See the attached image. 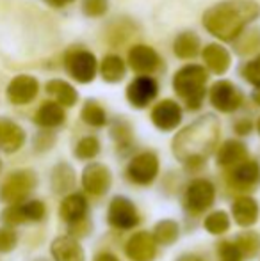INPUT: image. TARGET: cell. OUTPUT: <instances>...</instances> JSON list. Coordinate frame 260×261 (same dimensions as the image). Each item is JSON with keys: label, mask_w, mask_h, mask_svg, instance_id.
I'll return each instance as SVG.
<instances>
[{"label": "cell", "mask_w": 260, "mask_h": 261, "mask_svg": "<svg viewBox=\"0 0 260 261\" xmlns=\"http://www.w3.org/2000/svg\"><path fill=\"white\" fill-rule=\"evenodd\" d=\"M219 139V124L216 117L205 116L182 130L173 141V153L187 165H201L214 151Z\"/></svg>", "instance_id": "6da1fadb"}, {"label": "cell", "mask_w": 260, "mask_h": 261, "mask_svg": "<svg viewBox=\"0 0 260 261\" xmlns=\"http://www.w3.org/2000/svg\"><path fill=\"white\" fill-rule=\"evenodd\" d=\"M257 16L258 7L253 2L237 0V2H223L210 7L205 13L203 23L214 38L223 41H233L241 34L244 25Z\"/></svg>", "instance_id": "7a4b0ae2"}, {"label": "cell", "mask_w": 260, "mask_h": 261, "mask_svg": "<svg viewBox=\"0 0 260 261\" xmlns=\"http://www.w3.org/2000/svg\"><path fill=\"white\" fill-rule=\"evenodd\" d=\"M205 82H207V71L198 64L184 66L175 75L173 87L180 98H184L189 109H200L205 96Z\"/></svg>", "instance_id": "3957f363"}, {"label": "cell", "mask_w": 260, "mask_h": 261, "mask_svg": "<svg viewBox=\"0 0 260 261\" xmlns=\"http://www.w3.org/2000/svg\"><path fill=\"white\" fill-rule=\"evenodd\" d=\"M36 187V176L32 171H18L13 172L9 178L4 181L0 189V199L4 203H9L11 206L20 204L25 201V197L31 194V190Z\"/></svg>", "instance_id": "277c9868"}, {"label": "cell", "mask_w": 260, "mask_h": 261, "mask_svg": "<svg viewBox=\"0 0 260 261\" xmlns=\"http://www.w3.org/2000/svg\"><path fill=\"white\" fill-rule=\"evenodd\" d=\"M127 174L135 185H150L159 174V158L152 151L139 153L137 156L130 160L129 167H127Z\"/></svg>", "instance_id": "5b68a950"}, {"label": "cell", "mask_w": 260, "mask_h": 261, "mask_svg": "<svg viewBox=\"0 0 260 261\" xmlns=\"http://www.w3.org/2000/svg\"><path fill=\"white\" fill-rule=\"evenodd\" d=\"M66 69L80 84H87L97 75V59L87 50H75L66 55Z\"/></svg>", "instance_id": "8992f818"}, {"label": "cell", "mask_w": 260, "mask_h": 261, "mask_svg": "<svg viewBox=\"0 0 260 261\" xmlns=\"http://www.w3.org/2000/svg\"><path fill=\"white\" fill-rule=\"evenodd\" d=\"M109 224L118 229H132L139 224V213L129 197L116 196L107 210Z\"/></svg>", "instance_id": "52a82bcc"}, {"label": "cell", "mask_w": 260, "mask_h": 261, "mask_svg": "<svg viewBox=\"0 0 260 261\" xmlns=\"http://www.w3.org/2000/svg\"><path fill=\"white\" fill-rule=\"evenodd\" d=\"M214 199L216 189L208 179L198 178L195 181H191V185L185 190V206L195 213H201L208 210L214 204Z\"/></svg>", "instance_id": "ba28073f"}, {"label": "cell", "mask_w": 260, "mask_h": 261, "mask_svg": "<svg viewBox=\"0 0 260 261\" xmlns=\"http://www.w3.org/2000/svg\"><path fill=\"white\" fill-rule=\"evenodd\" d=\"M112 176L105 165L89 164L82 172V187L91 196H102L111 189Z\"/></svg>", "instance_id": "9c48e42d"}, {"label": "cell", "mask_w": 260, "mask_h": 261, "mask_svg": "<svg viewBox=\"0 0 260 261\" xmlns=\"http://www.w3.org/2000/svg\"><path fill=\"white\" fill-rule=\"evenodd\" d=\"M157 93H159V86L157 82L148 75H141L127 87V98H129L130 105L143 109L148 103L155 100Z\"/></svg>", "instance_id": "30bf717a"}, {"label": "cell", "mask_w": 260, "mask_h": 261, "mask_svg": "<svg viewBox=\"0 0 260 261\" xmlns=\"http://www.w3.org/2000/svg\"><path fill=\"white\" fill-rule=\"evenodd\" d=\"M243 101L241 93L230 82H218L210 89V103L221 112H233Z\"/></svg>", "instance_id": "8fae6325"}, {"label": "cell", "mask_w": 260, "mask_h": 261, "mask_svg": "<svg viewBox=\"0 0 260 261\" xmlns=\"http://www.w3.org/2000/svg\"><path fill=\"white\" fill-rule=\"evenodd\" d=\"M152 121L159 130L171 132L180 124L182 121V109L178 107L177 101L164 100L155 109L152 110Z\"/></svg>", "instance_id": "7c38bea8"}, {"label": "cell", "mask_w": 260, "mask_h": 261, "mask_svg": "<svg viewBox=\"0 0 260 261\" xmlns=\"http://www.w3.org/2000/svg\"><path fill=\"white\" fill-rule=\"evenodd\" d=\"M125 251L132 261H153L157 254V242L153 234L141 231L130 238Z\"/></svg>", "instance_id": "4fadbf2b"}, {"label": "cell", "mask_w": 260, "mask_h": 261, "mask_svg": "<svg viewBox=\"0 0 260 261\" xmlns=\"http://www.w3.org/2000/svg\"><path fill=\"white\" fill-rule=\"evenodd\" d=\"M38 87V80L34 76L20 75L11 80L9 87H7V96L14 105H25L36 98Z\"/></svg>", "instance_id": "5bb4252c"}, {"label": "cell", "mask_w": 260, "mask_h": 261, "mask_svg": "<svg viewBox=\"0 0 260 261\" xmlns=\"http://www.w3.org/2000/svg\"><path fill=\"white\" fill-rule=\"evenodd\" d=\"M258 183H260V165L257 162L246 160L233 169L232 187H235V190H253Z\"/></svg>", "instance_id": "9a60e30c"}, {"label": "cell", "mask_w": 260, "mask_h": 261, "mask_svg": "<svg viewBox=\"0 0 260 261\" xmlns=\"http://www.w3.org/2000/svg\"><path fill=\"white\" fill-rule=\"evenodd\" d=\"M129 64L137 73H152L159 68L160 59L153 48H150L146 45H137L130 50Z\"/></svg>", "instance_id": "2e32d148"}, {"label": "cell", "mask_w": 260, "mask_h": 261, "mask_svg": "<svg viewBox=\"0 0 260 261\" xmlns=\"http://www.w3.org/2000/svg\"><path fill=\"white\" fill-rule=\"evenodd\" d=\"M52 256L56 261H84L86 254L73 237H59L52 242Z\"/></svg>", "instance_id": "e0dca14e"}, {"label": "cell", "mask_w": 260, "mask_h": 261, "mask_svg": "<svg viewBox=\"0 0 260 261\" xmlns=\"http://www.w3.org/2000/svg\"><path fill=\"white\" fill-rule=\"evenodd\" d=\"M233 220L239 226L250 227L258 220V204L253 197H239L232 204Z\"/></svg>", "instance_id": "ac0fdd59"}, {"label": "cell", "mask_w": 260, "mask_h": 261, "mask_svg": "<svg viewBox=\"0 0 260 261\" xmlns=\"http://www.w3.org/2000/svg\"><path fill=\"white\" fill-rule=\"evenodd\" d=\"M59 213L63 220L69 224H79L84 220L87 213V201L82 194H72L61 203Z\"/></svg>", "instance_id": "d6986e66"}, {"label": "cell", "mask_w": 260, "mask_h": 261, "mask_svg": "<svg viewBox=\"0 0 260 261\" xmlns=\"http://www.w3.org/2000/svg\"><path fill=\"white\" fill-rule=\"evenodd\" d=\"M203 61L207 64V68H210V71L223 75V73L228 71L230 68V54L226 48H223L221 45H212L205 46L203 50Z\"/></svg>", "instance_id": "ffe728a7"}, {"label": "cell", "mask_w": 260, "mask_h": 261, "mask_svg": "<svg viewBox=\"0 0 260 261\" xmlns=\"http://www.w3.org/2000/svg\"><path fill=\"white\" fill-rule=\"evenodd\" d=\"M248 149L241 141H226L218 151V164L219 165H239L246 160Z\"/></svg>", "instance_id": "44dd1931"}, {"label": "cell", "mask_w": 260, "mask_h": 261, "mask_svg": "<svg viewBox=\"0 0 260 261\" xmlns=\"http://www.w3.org/2000/svg\"><path fill=\"white\" fill-rule=\"evenodd\" d=\"M25 134L18 124L2 123L0 124V146L6 153H14L23 146Z\"/></svg>", "instance_id": "7402d4cb"}, {"label": "cell", "mask_w": 260, "mask_h": 261, "mask_svg": "<svg viewBox=\"0 0 260 261\" xmlns=\"http://www.w3.org/2000/svg\"><path fill=\"white\" fill-rule=\"evenodd\" d=\"M36 123L39 126L45 128H54L59 126L64 123V110L59 103H54V101H46L41 105V109L36 114Z\"/></svg>", "instance_id": "603a6c76"}, {"label": "cell", "mask_w": 260, "mask_h": 261, "mask_svg": "<svg viewBox=\"0 0 260 261\" xmlns=\"http://www.w3.org/2000/svg\"><path fill=\"white\" fill-rule=\"evenodd\" d=\"M46 91H49L52 96H56L59 105L73 107L77 103V91L73 89L69 84L63 82V80H52V82H49Z\"/></svg>", "instance_id": "cb8c5ba5"}, {"label": "cell", "mask_w": 260, "mask_h": 261, "mask_svg": "<svg viewBox=\"0 0 260 261\" xmlns=\"http://www.w3.org/2000/svg\"><path fill=\"white\" fill-rule=\"evenodd\" d=\"M177 57L180 59H191L195 57L200 50V39L196 34L193 32H182L177 39H175V46H173Z\"/></svg>", "instance_id": "d4e9b609"}, {"label": "cell", "mask_w": 260, "mask_h": 261, "mask_svg": "<svg viewBox=\"0 0 260 261\" xmlns=\"http://www.w3.org/2000/svg\"><path fill=\"white\" fill-rule=\"evenodd\" d=\"M100 71L104 80L107 82H118L125 76V62L122 61V57L118 55H107V57L102 61Z\"/></svg>", "instance_id": "484cf974"}, {"label": "cell", "mask_w": 260, "mask_h": 261, "mask_svg": "<svg viewBox=\"0 0 260 261\" xmlns=\"http://www.w3.org/2000/svg\"><path fill=\"white\" fill-rule=\"evenodd\" d=\"M75 185V174H73V169L68 164H59L52 172V187L56 192L63 194L68 192L69 189H73Z\"/></svg>", "instance_id": "4316f807"}, {"label": "cell", "mask_w": 260, "mask_h": 261, "mask_svg": "<svg viewBox=\"0 0 260 261\" xmlns=\"http://www.w3.org/2000/svg\"><path fill=\"white\" fill-rule=\"evenodd\" d=\"M153 238L160 245H171L178 238V224L175 220H160L155 226Z\"/></svg>", "instance_id": "83f0119b"}, {"label": "cell", "mask_w": 260, "mask_h": 261, "mask_svg": "<svg viewBox=\"0 0 260 261\" xmlns=\"http://www.w3.org/2000/svg\"><path fill=\"white\" fill-rule=\"evenodd\" d=\"M203 226L210 234H223L230 229V217L226 212L219 210V212L210 213V215L205 219Z\"/></svg>", "instance_id": "f1b7e54d"}, {"label": "cell", "mask_w": 260, "mask_h": 261, "mask_svg": "<svg viewBox=\"0 0 260 261\" xmlns=\"http://www.w3.org/2000/svg\"><path fill=\"white\" fill-rule=\"evenodd\" d=\"M82 119L84 123L91 124V126H104L107 117H105V112L97 101H87L82 109Z\"/></svg>", "instance_id": "f546056e"}, {"label": "cell", "mask_w": 260, "mask_h": 261, "mask_svg": "<svg viewBox=\"0 0 260 261\" xmlns=\"http://www.w3.org/2000/svg\"><path fill=\"white\" fill-rule=\"evenodd\" d=\"M237 247L241 249V252H243V256H248V258H253L255 254H257L258 247H260V238L257 233H253V231H246V233L239 234L235 240Z\"/></svg>", "instance_id": "4dcf8cb0"}, {"label": "cell", "mask_w": 260, "mask_h": 261, "mask_svg": "<svg viewBox=\"0 0 260 261\" xmlns=\"http://www.w3.org/2000/svg\"><path fill=\"white\" fill-rule=\"evenodd\" d=\"M100 153V142L97 137H84L75 148V156L80 160H91Z\"/></svg>", "instance_id": "1f68e13d"}, {"label": "cell", "mask_w": 260, "mask_h": 261, "mask_svg": "<svg viewBox=\"0 0 260 261\" xmlns=\"http://www.w3.org/2000/svg\"><path fill=\"white\" fill-rule=\"evenodd\" d=\"M21 213H23L25 220H41L45 217V204L41 201H29V203L20 204Z\"/></svg>", "instance_id": "d6a6232c"}, {"label": "cell", "mask_w": 260, "mask_h": 261, "mask_svg": "<svg viewBox=\"0 0 260 261\" xmlns=\"http://www.w3.org/2000/svg\"><path fill=\"white\" fill-rule=\"evenodd\" d=\"M219 258L221 261H243V252L235 242H223L219 245Z\"/></svg>", "instance_id": "836d02e7"}, {"label": "cell", "mask_w": 260, "mask_h": 261, "mask_svg": "<svg viewBox=\"0 0 260 261\" xmlns=\"http://www.w3.org/2000/svg\"><path fill=\"white\" fill-rule=\"evenodd\" d=\"M109 9L107 0H84L82 2V11L87 16H104Z\"/></svg>", "instance_id": "e575fe53"}, {"label": "cell", "mask_w": 260, "mask_h": 261, "mask_svg": "<svg viewBox=\"0 0 260 261\" xmlns=\"http://www.w3.org/2000/svg\"><path fill=\"white\" fill-rule=\"evenodd\" d=\"M16 233L9 227H0V252H9L16 247Z\"/></svg>", "instance_id": "d590c367"}, {"label": "cell", "mask_w": 260, "mask_h": 261, "mask_svg": "<svg viewBox=\"0 0 260 261\" xmlns=\"http://www.w3.org/2000/svg\"><path fill=\"white\" fill-rule=\"evenodd\" d=\"M243 75H244V79H246L248 82L253 84L255 87L260 86V57L251 62H248V64L244 66Z\"/></svg>", "instance_id": "8d00e7d4"}, {"label": "cell", "mask_w": 260, "mask_h": 261, "mask_svg": "<svg viewBox=\"0 0 260 261\" xmlns=\"http://www.w3.org/2000/svg\"><path fill=\"white\" fill-rule=\"evenodd\" d=\"M2 220L6 224H11V226H16V224L25 222V217H23V213H21L20 204H14V206H9L7 210H4Z\"/></svg>", "instance_id": "74e56055"}, {"label": "cell", "mask_w": 260, "mask_h": 261, "mask_svg": "<svg viewBox=\"0 0 260 261\" xmlns=\"http://www.w3.org/2000/svg\"><path fill=\"white\" fill-rule=\"evenodd\" d=\"M235 130H237V134H241V135H246V134H250V130H251V123L250 121H239V123L235 124Z\"/></svg>", "instance_id": "f35d334b"}, {"label": "cell", "mask_w": 260, "mask_h": 261, "mask_svg": "<svg viewBox=\"0 0 260 261\" xmlns=\"http://www.w3.org/2000/svg\"><path fill=\"white\" fill-rule=\"evenodd\" d=\"M94 261H120V259L114 254H111V252H102V254H98L94 258Z\"/></svg>", "instance_id": "ab89813d"}, {"label": "cell", "mask_w": 260, "mask_h": 261, "mask_svg": "<svg viewBox=\"0 0 260 261\" xmlns=\"http://www.w3.org/2000/svg\"><path fill=\"white\" fill-rule=\"evenodd\" d=\"M52 6H56V7H63L66 6V4H69V2H73V0H49Z\"/></svg>", "instance_id": "60d3db41"}, {"label": "cell", "mask_w": 260, "mask_h": 261, "mask_svg": "<svg viewBox=\"0 0 260 261\" xmlns=\"http://www.w3.org/2000/svg\"><path fill=\"white\" fill-rule=\"evenodd\" d=\"M253 101H255L257 105H260V86L253 91Z\"/></svg>", "instance_id": "b9f144b4"}, {"label": "cell", "mask_w": 260, "mask_h": 261, "mask_svg": "<svg viewBox=\"0 0 260 261\" xmlns=\"http://www.w3.org/2000/svg\"><path fill=\"white\" fill-rule=\"evenodd\" d=\"M178 261H200V259H198V258H196V256H191V254H185V256H182V258H180V259H178Z\"/></svg>", "instance_id": "7bdbcfd3"}, {"label": "cell", "mask_w": 260, "mask_h": 261, "mask_svg": "<svg viewBox=\"0 0 260 261\" xmlns=\"http://www.w3.org/2000/svg\"><path fill=\"white\" fill-rule=\"evenodd\" d=\"M257 130H258V134H260V117H258V121H257Z\"/></svg>", "instance_id": "ee69618b"}, {"label": "cell", "mask_w": 260, "mask_h": 261, "mask_svg": "<svg viewBox=\"0 0 260 261\" xmlns=\"http://www.w3.org/2000/svg\"><path fill=\"white\" fill-rule=\"evenodd\" d=\"M0 169H2V162H0Z\"/></svg>", "instance_id": "f6af8a7d"}]
</instances>
